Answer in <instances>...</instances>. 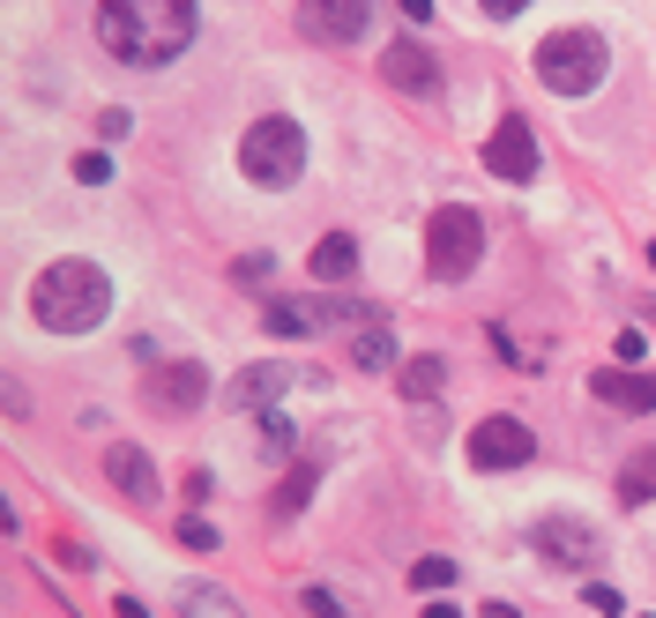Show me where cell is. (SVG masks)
Wrapping results in <instances>:
<instances>
[{
    "label": "cell",
    "instance_id": "f546056e",
    "mask_svg": "<svg viewBox=\"0 0 656 618\" xmlns=\"http://www.w3.org/2000/svg\"><path fill=\"white\" fill-rule=\"evenodd\" d=\"M112 611H120V618H150V611H142V604H135V596H120V604H112Z\"/></svg>",
    "mask_w": 656,
    "mask_h": 618
},
{
    "label": "cell",
    "instance_id": "9c48e42d",
    "mask_svg": "<svg viewBox=\"0 0 656 618\" xmlns=\"http://www.w3.org/2000/svg\"><path fill=\"white\" fill-rule=\"evenodd\" d=\"M374 23V8L366 0H299V30L314 46H358Z\"/></svg>",
    "mask_w": 656,
    "mask_h": 618
},
{
    "label": "cell",
    "instance_id": "8fae6325",
    "mask_svg": "<svg viewBox=\"0 0 656 618\" xmlns=\"http://www.w3.org/2000/svg\"><path fill=\"white\" fill-rule=\"evenodd\" d=\"M380 74H388L404 98H433V90H440V60H433L418 38H396V46L380 52Z\"/></svg>",
    "mask_w": 656,
    "mask_h": 618
},
{
    "label": "cell",
    "instance_id": "52a82bcc",
    "mask_svg": "<svg viewBox=\"0 0 656 618\" xmlns=\"http://www.w3.org/2000/svg\"><path fill=\"white\" fill-rule=\"evenodd\" d=\"M537 455V432L523 418H478V432H470V462L478 470H523Z\"/></svg>",
    "mask_w": 656,
    "mask_h": 618
},
{
    "label": "cell",
    "instance_id": "7a4b0ae2",
    "mask_svg": "<svg viewBox=\"0 0 656 618\" xmlns=\"http://www.w3.org/2000/svg\"><path fill=\"white\" fill-rule=\"evenodd\" d=\"M112 313V283H105L98 261H52V269H38V283H30V321L52 328V336H90V328Z\"/></svg>",
    "mask_w": 656,
    "mask_h": 618
},
{
    "label": "cell",
    "instance_id": "4316f807",
    "mask_svg": "<svg viewBox=\"0 0 656 618\" xmlns=\"http://www.w3.org/2000/svg\"><path fill=\"white\" fill-rule=\"evenodd\" d=\"M299 604H306V611H314V618H344V596H328V589H306Z\"/></svg>",
    "mask_w": 656,
    "mask_h": 618
},
{
    "label": "cell",
    "instance_id": "e0dca14e",
    "mask_svg": "<svg viewBox=\"0 0 656 618\" xmlns=\"http://www.w3.org/2000/svg\"><path fill=\"white\" fill-rule=\"evenodd\" d=\"M396 388H404L410 402H433L440 388H448V358H433V350H426V358H404V372H396Z\"/></svg>",
    "mask_w": 656,
    "mask_h": 618
},
{
    "label": "cell",
    "instance_id": "484cf974",
    "mask_svg": "<svg viewBox=\"0 0 656 618\" xmlns=\"http://www.w3.org/2000/svg\"><path fill=\"white\" fill-rule=\"evenodd\" d=\"M179 545H187V551H217V529H209L202 515H187V521H179Z\"/></svg>",
    "mask_w": 656,
    "mask_h": 618
},
{
    "label": "cell",
    "instance_id": "44dd1931",
    "mask_svg": "<svg viewBox=\"0 0 656 618\" xmlns=\"http://www.w3.org/2000/svg\"><path fill=\"white\" fill-rule=\"evenodd\" d=\"M314 485H321V470H314V462H299V470H291V477L277 485V515L291 521V515L306 507V499H314Z\"/></svg>",
    "mask_w": 656,
    "mask_h": 618
},
{
    "label": "cell",
    "instance_id": "2e32d148",
    "mask_svg": "<svg viewBox=\"0 0 656 618\" xmlns=\"http://www.w3.org/2000/svg\"><path fill=\"white\" fill-rule=\"evenodd\" d=\"M314 276H321V283H351L358 276V239L351 231H328L321 247H314Z\"/></svg>",
    "mask_w": 656,
    "mask_h": 618
},
{
    "label": "cell",
    "instance_id": "83f0119b",
    "mask_svg": "<svg viewBox=\"0 0 656 618\" xmlns=\"http://www.w3.org/2000/svg\"><path fill=\"white\" fill-rule=\"evenodd\" d=\"M612 358H619V366H642V358H649V343H642V336H634V328H627V336L612 343Z\"/></svg>",
    "mask_w": 656,
    "mask_h": 618
},
{
    "label": "cell",
    "instance_id": "7c38bea8",
    "mask_svg": "<svg viewBox=\"0 0 656 618\" xmlns=\"http://www.w3.org/2000/svg\"><path fill=\"white\" fill-rule=\"evenodd\" d=\"M105 477L120 485V499H135V507H157V462H150L135 440H112V447H105Z\"/></svg>",
    "mask_w": 656,
    "mask_h": 618
},
{
    "label": "cell",
    "instance_id": "30bf717a",
    "mask_svg": "<svg viewBox=\"0 0 656 618\" xmlns=\"http://www.w3.org/2000/svg\"><path fill=\"white\" fill-rule=\"evenodd\" d=\"M150 402L165 410V418H195V410L209 402V372L195 366V358H179V366H165L150 380Z\"/></svg>",
    "mask_w": 656,
    "mask_h": 618
},
{
    "label": "cell",
    "instance_id": "5b68a950",
    "mask_svg": "<svg viewBox=\"0 0 656 618\" xmlns=\"http://www.w3.org/2000/svg\"><path fill=\"white\" fill-rule=\"evenodd\" d=\"M478 261H485V223L470 217L463 201L433 209V217H426V269L440 276V283H463Z\"/></svg>",
    "mask_w": 656,
    "mask_h": 618
},
{
    "label": "cell",
    "instance_id": "4fadbf2b",
    "mask_svg": "<svg viewBox=\"0 0 656 618\" xmlns=\"http://www.w3.org/2000/svg\"><path fill=\"white\" fill-rule=\"evenodd\" d=\"M299 380H306V372H291V366H269V358H261V366H247L239 380H231V402H239V410H277V402L291 396Z\"/></svg>",
    "mask_w": 656,
    "mask_h": 618
},
{
    "label": "cell",
    "instance_id": "6da1fadb",
    "mask_svg": "<svg viewBox=\"0 0 656 618\" xmlns=\"http://www.w3.org/2000/svg\"><path fill=\"white\" fill-rule=\"evenodd\" d=\"M195 0H98V46L127 68H165L195 46Z\"/></svg>",
    "mask_w": 656,
    "mask_h": 618
},
{
    "label": "cell",
    "instance_id": "603a6c76",
    "mask_svg": "<svg viewBox=\"0 0 656 618\" xmlns=\"http://www.w3.org/2000/svg\"><path fill=\"white\" fill-rule=\"evenodd\" d=\"M291 440H299V432H291V425H284L277 410H261V455L277 462V455H291Z\"/></svg>",
    "mask_w": 656,
    "mask_h": 618
},
{
    "label": "cell",
    "instance_id": "9a60e30c",
    "mask_svg": "<svg viewBox=\"0 0 656 618\" xmlns=\"http://www.w3.org/2000/svg\"><path fill=\"white\" fill-rule=\"evenodd\" d=\"M328 321V306L321 298H269V306H261V328H269V336H284V343H299V336H314V328Z\"/></svg>",
    "mask_w": 656,
    "mask_h": 618
},
{
    "label": "cell",
    "instance_id": "d4e9b609",
    "mask_svg": "<svg viewBox=\"0 0 656 618\" xmlns=\"http://www.w3.org/2000/svg\"><path fill=\"white\" fill-rule=\"evenodd\" d=\"M76 179H82V187H105V179H112V157H105V149H82V157H76Z\"/></svg>",
    "mask_w": 656,
    "mask_h": 618
},
{
    "label": "cell",
    "instance_id": "d6a6232c",
    "mask_svg": "<svg viewBox=\"0 0 656 618\" xmlns=\"http://www.w3.org/2000/svg\"><path fill=\"white\" fill-rule=\"evenodd\" d=\"M649 269H656V239H649Z\"/></svg>",
    "mask_w": 656,
    "mask_h": 618
},
{
    "label": "cell",
    "instance_id": "8992f818",
    "mask_svg": "<svg viewBox=\"0 0 656 618\" xmlns=\"http://www.w3.org/2000/svg\"><path fill=\"white\" fill-rule=\"evenodd\" d=\"M530 545L553 559V567H575V574H589L597 559H605V537L589 529V521H575V515H545L530 529Z\"/></svg>",
    "mask_w": 656,
    "mask_h": 618
},
{
    "label": "cell",
    "instance_id": "ffe728a7",
    "mask_svg": "<svg viewBox=\"0 0 656 618\" xmlns=\"http://www.w3.org/2000/svg\"><path fill=\"white\" fill-rule=\"evenodd\" d=\"M179 611H187V618H239V604H231L225 589L195 581V589H179Z\"/></svg>",
    "mask_w": 656,
    "mask_h": 618
},
{
    "label": "cell",
    "instance_id": "277c9868",
    "mask_svg": "<svg viewBox=\"0 0 656 618\" xmlns=\"http://www.w3.org/2000/svg\"><path fill=\"white\" fill-rule=\"evenodd\" d=\"M239 172H247V187H291V179L306 172V134L299 120H284V112H269V120L247 127V142H239Z\"/></svg>",
    "mask_w": 656,
    "mask_h": 618
},
{
    "label": "cell",
    "instance_id": "1f68e13d",
    "mask_svg": "<svg viewBox=\"0 0 656 618\" xmlns=\"http://www.w3.org/2000/svg\"><path fill=\"white\" fill-rule=\"evenodd\" d=\"M418 618H463V611H455V604H426V611H418Z\"/></svg>",
    "mask_w": 656,
    "mask_h": 618
},
{
    "label": "cell",
    "instance_id": "f1b7e54d",
    "mask_svg": "<svg viewBox=\"0 0 656 618\" xmlns=\"http://www.w3.org/2000/svg\"><path fill=\"white\" fill-rule=\"evenodd\" d=\"M485 16H523V8H530V0H478Z\"/></svg>",
    "mask_w": 656,
    "mask_h": 618
},
{
    "label": "cell",
    "instance_id": "cb8c5ba5",
    "mask_svg": "<svg viewBox=\"0 0 656 618\" xmlns=\"http://www.w3.org/2000/svg\"><path fill=\"white\" fill-rule=\"evenodd\" d=\"M239 283H247V291H261V283H269V276H277V253H247V261H239Z\"/></svg>",
    "mask_w": 656,
    "mask_h": 618
},
{
    "label": "cell",
    "instance_id": "4dcf8cb0",
    "mask_svg": "<svg viewBox=\"0 0 656 618\" xmlns=\"http://www.w3.org/2000/svg\"><path fill=\"white\" fill-rule=\"evenodd\" d=\"M478 618H523V611H515V604H485Z\"/></svg>",
    "mask_w": 656,
    "mask_h": 618
},
{
    "label": "cell",
    "instance_id": "ac0fdd59",
    "mask_svg": "<svg viewBox=\"0 0 656 618\" xmlns=\"http://www.w3.org/2000/svg\"><path fill=\"white\" fill-rule=\"evenodd\" d=\"M351 366L388 372V366H396V336H388V328H358V336H351Z\"/></svg>",
    "mask_w": 656,
    "mask_h": 618
},
{
    "label": "cell",
    "instance_id": "d6986e66",
    "mask_svg": "<svg viewBox=\"0 0 656 618\" xmlns=\"http://www.w3.org/2000/svg\"><path fill=\"white\" fill-rule=\"evenodd\" d=\"M619 499H627V507L656 499V447H642V455H634L627 470H619Z\"/></svg>",
    "mask_w": 656,
    "mask_h": 618
},
{
    "label": "cell",
    "instance_id": "5bb4252c",
    "mask_svg": "<svg viewBox=\"0 0 656 618\" xmlns=\"http://www.w3.org/2000/svg\"><path fill=\"white\" fill-rule=\"evenodd\" d=\"M589 388H597V402H612V410H656V372H642V366H605Z\"/></svg>",
    "mask_w": 656,
    "mask_h": 618
},
{
    "label": "cell",
    "instance_id": "ba28073f",
    "mask_svg": "<svg viewBox=\"0 0 656 618\" xmlns=\"http://www.w3.org/2000/svg\"><path fill=\"white\" fill-rule=\"evenodd\" d=\"M485 172L507 179V187H523V179H537V134L523 112H507L500 127H493V142H485Z\"/></svg>",
    "mask_w": 656,
    "mask_h": 618
},
{
    "label": "cell",
    "instance_id": "3957f363",
    "mask_svg": "<svg viewBox=\"0 0 656 618\" xmlns=\"http://www.w3.org/2000/svg\"><path fill=\"white\" fill-rule=\"evenodd\" d=\"M530 68H537L545 90H559V98H589V90L605 82V68H612V46L589 23H567V30H553V38H537Z\"/></svg>",
    "mask_w": 656,
    "mask_h": 618
},
{
    "label": "cell",
    "instance_id": "7402d4cb",
    "mask_svg": "<svg viewBox=\"0 0 656 618\" xmlns=\"http://www.w3.org/2000/svg\"><path fill=\"white\" fill-rule=\"evenodd\" d=\"M455 581V559H440V551H426L418 567H410V589H426V596H440Z\"/></svg>",
    "mask_w": 656,
    "mask_h": 618
}]
</instances>
